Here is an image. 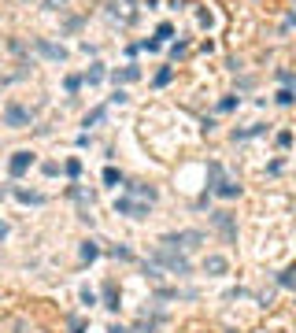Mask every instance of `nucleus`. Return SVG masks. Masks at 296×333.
Here are the masks:
<instances>
[{
  "label": "nucleus",
  "instance_id": "ddd939ff",
  "mask_svg": "<svg viewBox=\"0 0 296 333\" xmlns=\"http://www.w3.org/2000/svg\"><path fill=\"white\" fill-rule=\"evenodd\" d=\"M204 271H208V274H226V259H222V256H208V259H204Z\"/></svg>",
  "mask_w": 296,
  "mask_h": 333
},
{
  "label": "nucleus",
  "instance_id": "f8f14e48",
  "mask_svg": "<svg viewBox=\"0 0 296 333\" xmlns=\"http://www.w3.org/2000/svg\"><path fill=\"white\" fill-rule=\"evenodd\" d=\"M215 196H222V200H233V196H241V185L230 178V182H222L219 189H215Z\"/></svg>",
  "mask_w": 296,
  "mask_h": 333
},
{
  "label": "nucleus",
  "instance_id": "cd10ccee",
  "mask_svg": "<svg viewBox=\"0 0 296 333\" xmlns=\"http://www.w3.org/2000/svg\"><path fill=\"white\" fill-rule=\"evenodd\" d=\"M160 45H163V41H155V37H148V41H141V49H148V52H160Z\"/></svg>",
  "mask_w": 296,
  "mask_h": 333
},
{
  "label": "nucleus",
  "instance_id": "2eb2a0df",
  "mask_svg": "<svg viewBox=\"0 0 296 333\" xmlns=\"http://www.w3.org/2000/svg\"><path fill=\"white\" fill-rule=\"evenodd\" d=\"M15 196H19V204H34V208L44 204V196L41 193H30V189H15Z\"/></svg>",
  "mask_w": 296,
  "mask_h": 333
},
{
  "label": "nucleus",
  "instance_id": "1a4fd4ad",
  "mask_svg": "<svg viewBox=\"0 0 296 333\" xmlns=\"http://www.w3.org/2000/svg\"><path fill=\"white\" fill-rule=\"evenodd\" d=\"M126 193H130V196H141L145 204H152L155 196H160V193H155L152 185H141V182H130V185H126Z\"/></svg>",
  "mask_w": 296,
  "mask_h": 333
},
{
  "label": "nucleus",
  "instance_id": "5701e85b",
  "mask_svg": "<svg viewBox=\"0 0 296 333\" xmlns=\"http://www.w3.org/2000/svg\"><path fill=\"white\" fill-rule=\"evenodd\" d=\"M85 82H82V74H67V93H78Z\"/></svg>",
  "mask_w": 296,
  "mask_h": 333
},
{
  "label": "nucleus",
  "instance_id": "a211bd4d",
  "mask_svg": "<svg viewBox=\"0 0 296 333\" xmlns=\"http://www.w3.org/2000/svg\"><path fill=\"white\" fill-rule=\"evenodd\" d=\"M263 134V126H248V130H233V141H248V137H256Z\"/></svg>",
  "mask_w": 296,
  "mask_h": 333
},
{
  "label": "nucleus",
  "instance_id": "473e14b6",
  "mask_svg": "<svg viewBox=\"0 0 296 333\" xmlns=\"http://www.w3.org/2000/svg\"><path fill=\"white\" fill-rule=\"evenodd\" d=\"M59 4H63V0H44V8H59Z\"/></svg>",
  "mask_w": 296,
  "mask_h": 333
},
{
  "label": "nucleus",
  "instance_id": "7c9ffc66",
  "mask_svg": "<svg viewBox=\"0 0 296 333\" xmlns=\"http://www.w3.org/2000/svg\"><path fill=\"white\" fill-rule=\"evenodd\" d=\"M278 78H282V82H285V89H292V82H296V78H292L289 71H278Z\"/></svg>",
  "mask_w": 296,
  "mask_h": 333
},
{
  "label": "nucleus",
  "instance_id": "4468645a",
  "mask_svg": "<svg viewBox=\"0 0 296 333\" xmlns=\"http://www.w3.org/2000/svg\"><path fill=\"white\" fill-rule=\"evenodd\" d=\"M82 82H85V85H100V82H104V67H100V63H93V67L85 71Z\"/></svg>",
  "mask_w": 296,
  "mask_h": 333
},
{
  "label": "nucleus",
  "instance_id": "39448f33",
  "mask_svg": "<svg viewBox=\"0 0 296 333\" xmlns=\"http://www.w3.org/2000/svg\"><path fill=\"white\" fill-rule=\"evenodd\" d=\"M30 167H34V152H26V148H19V152L8 160V174H11V178H22Z\"/></svg>",
  "mask_w": 296,
  "mask_h": 333
},
{
  "label": "nucleus",
  "instance_id": "2f4dec72",
  "mask_svg": "<svg viewBox=\"0 0 296 333\" xmlns=\"http://www.w3.org/2000/svg\"><path fill=\"white\" fill-rule=\"evenodd\" d=\"M71 329H74V333H82V329H85V322H82V319H71Z\"/></svg>",
  "mask_w": 296,
  "mask_h": 333
},
{
  "label": "nucleus",
  "instance_id": "412c9836",
  "mask_svg": "<svg viewBox=\"0 0 296 333\" xmlns=\"http://www.w3.org/2000/svg\"><path fill=\"white\" fill-rule=\"evenodd\" d=\"M104 115H107V107H93L89 115H85V126H97V122H100Z\"/></svg>",
  "mask_w": 296,
  "mask_h": 333
},
{
  "label": "nucleus",
  "instance_id": "a878e982",
  "mask_svg": "<svg viewBox=\"0 0 296 333\" xmlns=\"http://www.w3.org/2000/svg\"><path fill=\"white\" fill-rule=\"evenodd\" d=\"M233 107H237V97H222L219 100V111H233Z\"/></svg>",
  "mask_w": 296,
  "mask_h": 333
},
{
  "label": "nucleus",
  "instance_id": "f03ea898",
  "mask_svg": "<svg viewBox=\"0 0 296 333\" xmlns=\"http://www.w3.org/2000/svg\"><path fill=\"white\" fill-rule=\"evenodd\" d=\"M200 241H204V233H200V230H181V233H163L160 245L178 248V252H189V248H196Z\"/></svg>",
  "mask_w": 296,
  "mask_h": 333
},
{
  "label": "nucleus",
  "instance_id": "423d86ee",
  "mask_svg": "<svg viewBox=\"0 0 296 333\" xmlns=\"http://www.w3.org/2000/svg\"><path fill=\"white\" fill-rule=\"evenodd\" d=\"M34 49H37L44 59H56V63H63V59H67V49H63V45H52V41H44V37L34 41Z\"/></svg>",
  "mask_w": 296,
  "mask_h": 333
},
{
  "label": "nucleus",
  "instance_id": "7ed1b4c3",
  "mask_svg": "<svg viewBox=\"0 0 296 333\" xmlns=\"http://www.w3.org/2000/svg\"><path fill=\"white\" fill-rule=\"evenodd\" d=\"M34 122V107H22V104H4V126H11V130H22V126Z\"/></svg>",
  "mask_w": 296,
  "mask_h": 333
},
{
  "label": "nucleus",
  "instance_id": "9d476101",
  "mask_svg": "<svg viewBox=\"0 0 296 333\" xmlns=\"http://www.w3.org/2000/svg\"><path fill=\"white\" fill-rule=\"evenodd\" d=\"M141 78V67H133V63H126L122 71H115V85H130V82H137Z\"/></svg>",
  "mask_w": 296,
  "mask_h": 333
},
{
  "label": "nucleus",
  "instance_id": "bb28decb",
  "mask_svg": "<svg viewBox=\"0 0 296 333\" xmlns=\"http://www.w3.org/2000/svg\"><path fill=\"white\" fill-rule=\"evenodd\" d=\"M289 145H292V134L282 130V134H278V148H289Z\"/></svg>",
  "mask_w": 296,
  "mask_h": 333
},
{
  "label": "nucleus",
  "instance_id": "aec40b11",
  "mask_svg": "<svg viewBox=\"0 0 296 333\" xmlns=\"http://www.w3.org/2000/svg\"><path fill=\"white\" fill-rule=\"evenodd\" d=\"M63 174H67V178H78V174H82V160H67L63 163Z\"/></svg>",
  "mask_w": 296,
  "mask_h": 333
},
{
  "label": "nucleus",
  "instance_id": "b1692460",
  "mask_svg": "<svg viewBox=\"0 0 296 333\" xmlns=\"http://www.w3.org/2000/svg\"><path fill=\"white\" fill-rule=\"evenodd\" d=\"M111 256H115V259H133V252H130L126 245H115V248H111Z\"/></svg>",
  "mask_w": 296,
  "mask_h": 333
},
{
  "label": "nucleus",
  "instance_id": "c85d7f7f",
  "mask_svg": "<svg viewBox=\"0 0 296 333\" xmlns=\"http://www.w3.org/2000/svg\"><path fill=\"white\" fill-rule=\"evenodd\" d=\"M170 56H174V59L185 56V41H174V45H170Z\"/></svg>",
  "mask_w": 296,
  "mask_h": 333
},
{
  "label": "nucleus",
  "instance_id": "0eeeda50",
  "mask_svg": "<svg viewBox=\"0 0 296 333\" xmlns=\"http://www.w3.org/2000/svg\"><path fill=\"white\" fill-rule=\"evenodd\" d=\"M211 222H215V226H219V233L226 237V241H233V237H237V226H233L230 211H211Z\"/></svg>",
  "mask_w": 296,
  "mask_h": 333
},
{
  "label": "nucleus",
  "instance_id": "dca6fc26",
  "mask_svg": "<svg viewBox=\"0 0 296 333\" xmlns=\"http://www.w3.org/2000/svg\"><path fill=\"white\" fill-rule=\"evenodd\" d=\"M100 256V248H97V241H82V263H93Z\"/></svg>",
  "mask_w": 296,
  "mask_h": 333
},
{
  "label": "nucleus",
  "instance_id": "6e6552de",
  "mask_svg": "<svg viewBox=\"0 0 296 333\" xmlns=\"http://www.w3.org/2000/svg\"><path fill=\"white\" fill-rule=\"evenodd\" d=\"M208 178H211V185H208L211 193H215V189H219L222 182H230V178H226V167H222L219 160H211V163H208Z\"/></svg>",
  "mask_w": 296,
  "mask_h": 333
},
{
  "label": "nucleus",
  "instance_id": "9b49d317",
  "mask_svg": "<svg viewBox=\"0 0 296 333\" xmlns=\"http://www.w3.org/2000/svg\"><path fill=\"white\" fill-rule=\"evenodd\" d=\"M104 307L107 311H119V289H115V281L104 285Z\"/></svg>",
  "mask_w": 296,
  "mask_h": 333
},
{
  "label": "nucleus",
  "instance_id": "4be33fe9",
  "mask_svg": "<svg viewBox=\"0 0 296 333\" xmlns=\"http://www.w3.org/2000/svg\"><path fill=\"white\" fill-rule=\"evenodd\" d=\"M163 37H174V26H170V23H160V26H155V41H163Z\"/></svg>",
  "mask_w": 296,
  "mask_h": 333
},
{
  "label": "nucleus",
  "instance_id": "f3484780",
  "mask_svg": "<svg viewBox=\"0 0 296 333\" xmlns=\"http://www.w3.org/2000/svg\"><path fill=\"white\" fill-rule=\"evenodd\" d=\"M170 78H174V67H160V74H155V85H170Z\"/></svg>",
  "mask_w": 296,
  "mask_h": 333
},
{
  "label": "nucleus",
  "instance_id": "f257e3e1",
  "mask_svg": "<svg viewBox=\"0 0 296 333\" xmlns=\"http://www.w3.org/2000/svg\"><path fill=\"white\" fill-rule=\"evenodd\" d=\"M152 267H163V271L178 274V278H185V274H189V259H185V252H178V248H167V245H160V248L152 252Z\"/></svg>",
  "mask_w": 296,
  "mask_h": 333
},
{
  "label": "nucleus",
  "instance_id": "c756f323",
  "mask_svg": "<svg viewBox=\"0 0 296 333\" xmlns=\"http://www.w3.org/2000/svg\"><path fill=\"white\" fill-rule=\"evenodd\" d=\"M126 100H130V97H126V93H122V89H115V97H111V104H119V107H122V104H126Z\"/></svg>",
  "mask_w": 296,
  "mask_h": 333
},
{
  "label": "nucleus",
  "instance_id": "6ab92c4d",
  "mask_svg": "<svg viewBox=\"0 0 296 333\" xmlns=\"http://www.w3.org/2000/svg\"><path fill=\"white\" fill-rule=\"evenodd\" d=\"M104 185H122V174L115 167H104Z\"/></svg>",
  "mask_w": 296,
  "mask_h": 333
},
{
  "label": "nucleus",
  "instance_id": "393cba45",
  "mask_svg": "<svg viewBox=\"0 0 296 333\" xmlns=\"http://www.w3.org/2000/svg\"><path fill=\"white\" fill-rule=\"evenodd\" d=\"M292 100H296V93H292V89H282V93H278V104H285V107H289Z\"/></svg>",
  "mask_w": 296,
  "mask_h": 333
},
{
  "label": "nucleus",
  "instance_id": "20e7f679",
  "mask_svg": "<svg viewBox=\"0 0 296 333\" xmlns=\"http://www.w3.org/2000/svg\"><path fill=\"white\" fill-rule=\"evenodd\" d=\"M115 211L119 215H130V218H145L148 215V204L145 200H133V196H119L115 200Z\"/></svg>",
  "mask_w": 296,
  "mask_h": 333
}]
</instances>
